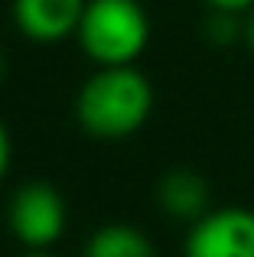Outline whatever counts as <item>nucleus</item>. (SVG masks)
Instances as JSON below:
<instances>
[{"label":"nucleus","instance_id":"1a4fd4ad","mask_svg":"<svg viewBox=\"0 0 254 257\" xmlns=\"http://www.w3.org/2000/svg\"><path fill=\"white\" fill-rule=\"evenodd\" d=\"M212 10H228V13H248L254 0H205Z\"/></svg>","mask_w":254,"mask_h":257},{"label":"nucleus","instance_id":"ddd939ff","mask_svg":"<svg viewBox=\"0 0 254 257\" xmlns=\"http://www.w3.org/2000/svg\"><path fill=\"white\" fill-rule=\"evenodd\" d=\"M0 75H4V56H0Z\"/></svg>","mask_w":254,"mask_h":257},{"label":"nucleus","instance_id":"f8f14e48","mask_svg":"<svg viewBox=\"0 0 254 257\" xmlns=\"http://www.w3.org/2000/svg\"><path fill=\"white\" fill-rule=\"evenodd\" d=\"M23 257H49V254H43V251H30V254H23Z\"/></svg>","mask_w":254,"mask_h":257},{"label":"nucleus","instance_id":"7ed1b4c3","mask_svg":"<svg viewBox=\"0 0 254 257\" xmlns=\"http://www.w3.org/2000/svg\"><path fill=\"white\" fill-rule=\"evenodd\" d=\"M10 231L30 251L56 244L65 231V199L49 182H23L10 199Z\"/></svg>","mask_w":254,"mask_h":257},{"label":"nucleus","instance_id":"9b49d317","mask_svg":"<svg viewBox=\"0 0 254 257\" xmlns=\"http://www.w3.org/2000/svg\"><path fill=\"white\" fill-rule=\"evenodd\" d=\"M244 43H248V49L254 52V7L248 10V17H244Z\"/></svg>","mask_w":254,"mask_h":257},{"label":"nucleus","instance_id":"6e6552de","mask_svg":"<svg viewBox=\"0 0 254 257\" xmlns=\"http://www.w3.org/2000/svg\"><path fill=\"white\" fill-rule=\"evenodd\" d=\"M205 36L215 46H228L244 39V20L241 13H228V10H212L205 20Z\"/></svg>","mask_w":254,"mask_h":257},{"label":"nucleus","instance_id":"0eeeda50","mask_svg":"<svg viewBox=\"0 0 254 257\" xmlns=\"http://www.w3.org/2000/svg\"><path fill=\"white\" fill-rule=\"evenodd\" d=\"M85 257H157L153 244L140 228L134 225H104L85 244Z\"/></svg>","mask_w":254,"mask_h":257},{"label":"nucleus","instance_id":"9d476101","mask_svg":"<svg viewBox=\"0 0 254 257\" xmlns=\"http://www.w3.org/2000/svg\"><path fill=\"white\" fill-rule=\"evenodd\" d=\"M7 170H10V134L0 124V179L7 176Z\"/></svg>","mask_w":254,"mask_h":257},{"label":"nucleus","instance_id":"f257e3e1","mask_svg":"<svg viewBox=\"0 0 254 257\" xmlns=\"http://www.w3.org/2000/svg\"><path fill=\"white\" fill-rule=\"evenodd\" d=\"M153 111V88L134 65H108L78 91V124L101 140H124L147 124Z\"/></svg>","mask_w":254,"mask_h":257},{"label":"nucleus","instance_id":"20e7f679","mask_svg":"<svg viewBox=\"0 0 254 257\" xmlns=\"http://www.w3.org/2000/svg\"><path fill=\"white\" fill-rule=\"evenodd\" d=\"M186 257H254V212L241 205L205 212L186 234Z\"/></svg>","mask_w":254,"mask_h":257},{"label":"nucleus","instance_id":"423d86ee","mask_svg":"<svg viewBox=\"0 0 254 257\" xmlns=\"http://www.w3.org/2000/svg\"><path fill=\"white\" fill-rule=\"evenodd\" d=\"M157 202L170 218L199 221L209 212V182L196 170H170L157 186Z\"/></svg>","mask_w":254,"mask_h":257},{"label":"nucleus","instance_id":"39448f33","mask_svg":"<svg viewBox=\"0 0 254 257\" xmlns=\"http://www.w3.org/2000/svg\"><path fill=\"white\" fill-rule=\"evenodd\" d=\"M88 0H13V20L20 33L36 43L75 36Z\"/></svg>","mask_w":254,"mask_h":257},{"label":"nucleus","instance_id":"f03ea898","mask_svg":"<svg viewBox=\"0 0 254 257\" xmlns=\"http://www.w3.org/2000/svg\"><path fill=\"white\" fill-rule=\"evenodd\" d=\"M78 43L101 69L108 65H134L147 49L150 20L140 0H88L78 23Z\"/></svg>","mask_w":254,"mask_h":257}]
</instances>
